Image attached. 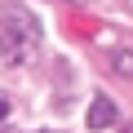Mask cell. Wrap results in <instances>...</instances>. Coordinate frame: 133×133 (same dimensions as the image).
<instances>
[{"instance_id": "1", "label": "cell", "mask_w": 133, "mask_h": 133, "mask_svg": "<svg viewBox=\"0 0 133 133\" xmlns=\"http://www.w3.org/2000/svg\"><path fill=\"white\" fill-rule=\"evenodd\" d=\"M40 44V27L31 14H18L9 9L5 18H0V58H5V66H22Z\"/></svg>"}, {"instance_id": "2", "label": "cell", "mask_w": 133, "mask_h": 133, "mask_svg": "<svg viewBox=\"0 0 133 133\" xmlns=\"http://www.w3.org/2000/svg\"><path fill=\"white\" fill-rule=\"evenodd\" d=\"M84 120H89L93 133H98V129H111V124H115V102H111V98H93V107H89Z\"/></svg>"}, {"instance_id": "3", "label": "cell", "mask_w": 133, "mask_h": 133, "mask_svg": "<svg viewBox=\"0 0 133 133\" xmlns=\"http://www.w3.org/2000/svg\"><path fill=\"white\" fill-rule=\"evenodd\" d=\"M115 71H120V76H133V53H120V58H115Z\"/></svg>"}, {"instance_id": "4", "label": "cell", "mask_w": 133, "mask_h": 133, "mask_svg": "<svg viewBox=\"0 0 133 133\" xmlns=\"http://www.w3.org/2000/svg\"><path fill=\"white\" fill-rule=\"evenodd\" d=\"M9 115V102H5V93H0V120H5Z\"/></svg>"}]
</instances>
